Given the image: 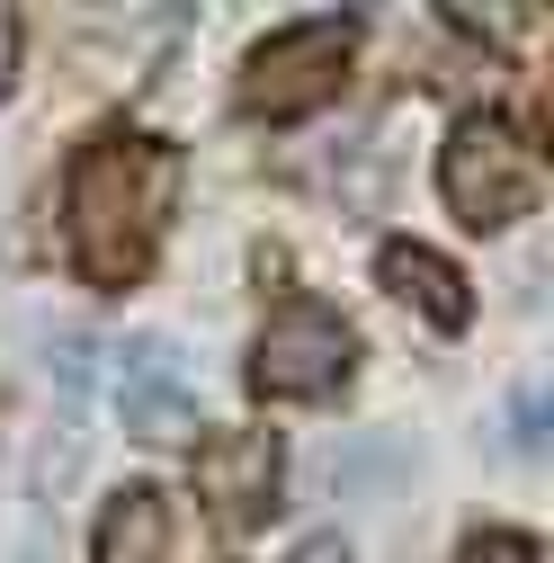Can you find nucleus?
Listing matches in <instances>:
<instances>
[{
  "instance_id": "f257e3e1",
  "label": "nucleus",
  "mask_w": 554,
  "mask_h": 563,
  "mask_svg": "<svg viewBox=\"0 0 554 563\" xmlns=\"http://www.w3.org/2000/svg\"><path fill=\"white\" fill-rule=\"evenodd\" d=\"M179 206V153L153 134H108L73 162V260L90 287H134Z\"/></svg>"
},
{
  "instance_id": "f03ea898",
  "label": "nucleus",
  "mask_w": 554,
  "mask_h": 563,
  "mask_svg": "<svg viewBox=\"0 0 554 563\" xmlns=\"http://www.w3.org/2000/svg\"><path fill=\"white\" fill-rule=\"evenodd\" d=\"M439 197L465 233H501L510 216L536 206V170H528V144L501 125V117H465L439 153Z\"/></svg>"
},
{
  "instance_id": "7ed1b4c3",
  "label": "nucleus",
  "mask_w": 554,
  "mask_h": 563,
  "mask_svg": "<svg viewBox=\"0 0 554 563\" xmlns=\"http://www.w3.org/2000/svg\"><path fill=\"white\" fill-rule=\"evenodd\" d=\"M350 367H358V331L340 322V305H322V296L277 305V322H268L259 349H251V385H259V394H296V402L340 394Z\"/></svg>"
},
{
  "instance_id": "20e7f679",
  "label": "nucleus",
  "mask_w": 554,
  "mask_h": 563,
  "mask_svg": "<svg viewBox=\"0 0 554 563\" xmlns=\"http://www.w3.org/2000/svg\"><path fill=\"white\" fill-rule=\"evenodd\" d=\"M350 45H358V19H350V10L268 36V45L242 63V108H251V117H304V108H322V99L340 90V73H350Z\"/></svg>"
},
{
  "instance_id": "39448f33",
  "label": "nucleus",
  "mask_w": 554,
  "mask_h": 563,
  "mask_svg": "<svg viewBox=\"0 0 554 563\" xmlns=\"http://www.w3.org/2000/svg\"><path fill=\"white\" fill-rule=\"evenodd\" d=\"M197 492L215 528H268L277 519V439L268 430H224L197 448Z\"/></svg>"
},
{
  "instance_id": "423d86ee",
  "label": "nucleus",
  "mask_w": 554,
  "mask_h": 563,
  "mask_svg": "<svg viewBox=\"0 0 554 563\" xmlns=\"http://www.w3.org/2000/svg\"><path fill=\"white\" fill-rule=\"evenodd\" d=\"M117 402H125L134 448H170V439L197 430V402H188V385H179V367H170V349H162V340H134V349H125Z\"/></svg>"
},
{
  "instance_id": "0eeeda50",
  "label": "nucleus",
  "mask_w": 554,
  "mask_h": 563,
  "mask_svg": "<svg viewBox=\"0 0 554 563\" xmlns=\"http://www.w3.org/2000/svg\"><path fill=\"white\" fill-rule=\"evenodd\" d=\"M376 277H385V296H394V305H411V313H421V322H439V331H465V313H474L465 277H456L430 242H411V233L376 242Z\"/></svg>"
},
{
  "instance_id": "6e6552de",
  "label": "nucleus",
  "mask_w": 554,
  "mask_h": 563,
  "mask_svg": "<svg viewBox=\"0 0 554 563\" xmlns=\"http://www.w3.org/2000/svg\"><path fill=\"white\" fill-rule=\"evenodd\" d=\"M90 563H170V492L125 483L99 519V537H90Z\"/></svg>"
},
{
  "instance_id": "1a4fd4ad",
  "label": "nucleus",
  "mask_w": 554,
  "mask_h": 563,
  "mask_svg": "<svg viewBox=\"0 0 554 563\" xmlns=\"http://www.w3.org/2000/svg\"><path fill=\"white\" fill-rule=\"evenodd\" d=\"M402 474H411L402 439H350V456H340V492H350V501H358V492H394Z\"/></svg>"
},
{
  "instance_id": "9d476101",
  "label": "nucleus",
  "mask_w": 554,
  "mask_h": 563,
  "mask_svg": "<svg viewBox=\"0 0 554 563\" xmlns=\"http://www.w3.org/2000/svg\"><path fill=\"white\" fill-rule=\"evenodd\" d=\"M456 563H536V545L510 537V528H474V537L456 545Z\"/></svg>"
},
{
  "instance_id": "9b49d317",
  "label": "nucleus",
  "mask_w": 554,
  "mask_h": 563,
  "mask_svg": "<svg viewBox=\"0 0 554 563\" xmlns=\"http://www.w3.org/2000/svg\"><path fill=\"white\" fill-rule=\"evenodd\" d=\"M90 367H99V349H90V340H54V376L73 385V394L90 385Z\"/></svg>"
},
{
  "instance_id": "f8f14e48",
  "label": "nucleus",
  "mask_w": 554,
  "mask_h": 563,
  "mask_svg": "<svg viewBox=\"0 0 554 563\" xmlns=\"http://www.w3.org/2000/svg\"><path fill=\"white\" fill-rule=\"evenodd\" d=\"M10 90H19V19L0 10V99H10Z\"/></svg>"
},
{
  "instance_id": "ddd939ff",
  "label": "nucleus",
  "mask_w": 554,
  "mask_h": 563,
  "mask_svg": "<svg viewBox=\"0 0 554 563\" xmlns=\"http://www.w3.org/2000/svg\"><path fill=\"white\" fill-rule=\"evenodd\" d=\"M287 563H350V545H340V537H331V528H322V537H304V545H296V554H287Z\"/></svg>"
},
{
  "instance_id": "4468645a",
  "label": "nucleus",
  "mask_w": 554,
  "mask_h": 563,
  "mask_svg": "<svg viewBox=\"0 0 554 563\" xmlns=\"http://www.w3.org/2000/svg\"><path fill=\"white\" fill-rule=\"evenodd\" d=\"M510 420H519V439H528V456H536V439H545V394H528Z\"/></svg>"
},
{
  "instance_id": "2eb2a0df",
  "label": "nucleus",
  "mask_w": 554,
  "mask_h": 563,
  "mask_svg": "<svg viewBox=\"0 0 554 563\" xmlns=\"http://www.w3.org/2000/svg\"><path fill=\"white\" fill-rule=\"evenodd\" d=\"M447 19H465V27H483V36H510V10H447Z\"/></svg>"
}]
</instances>
